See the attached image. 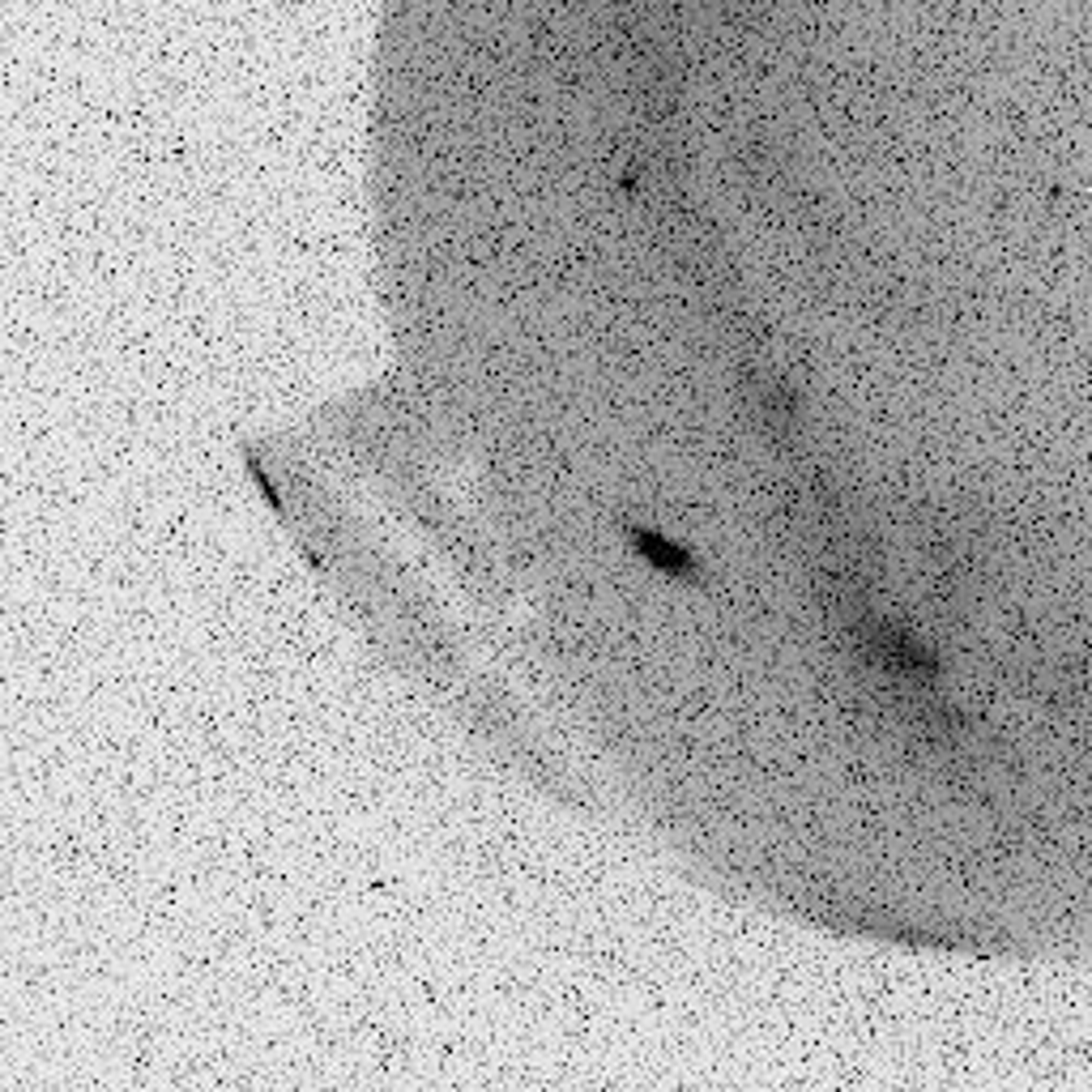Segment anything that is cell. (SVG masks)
Instances as JSON below:
<instances>
[{
    "label": "cell",
    "mask_w": 1092,
    "mask_h": 1092,
    "mask_svg": "<svg viewBox=\"0 0 1092 1092\" xmlns=\"http://www.w3.org/2000/svg\"><path fill=\"white\" fill-rule=\"evenodd\" d=\"M636 542H640V555H649V560L670 563L674 572H683V567H687V560H683L679 551H670V542H662V538H653V533H640Z\"/></svg>",
    "instance_id": "cell-1"
}]
</instances>
